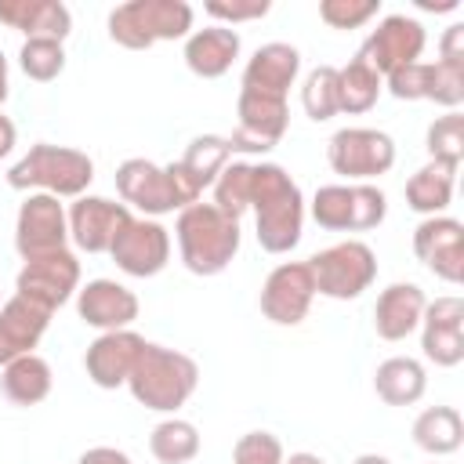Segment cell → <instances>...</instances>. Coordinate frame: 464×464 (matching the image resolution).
<instances>
[{
	"instance_id": "47",
	"label": "cell",
	"mask_w": 464,
	"mask_h": 464,
	"mask_svg": "<svg viewBox=\"0 0 464 464\" xmlns=\"http://www.w3.org/2000/svg\"><path fill=\"white\" fill-rule=\"evenodd\" d=\"M0 304H4V301H0Z\"/></svg>"
},
{
	"instance_id": "2",
	"label": "cell",
	"mask_w": 464,
	"mask_h": 464,
	"mask_svg": "<svg viewBox=\"0 0 464 464\" xmlns=\"http://www.w3.org/2000/svg\"><path fill=\"white\" fill-rule=\"evenodd\" d=\"M178 250L192 276H218L239 254V221L214 203H192L178 210Z\"/></svg>"
},
{
	"instance_id": "13",
	"label": "cell",
	"mask_w": 464,
	"mask_h": 464,
	"mask_svg": "<svg viewBox=\"0 0 464 464\" xmlns=\"http://www.w3.org/2000/svg\"><path fill=\"white\" fill-rule=\"evenodd\" d=\"M76 290H80V261L72 250H54V254L33 257L22 265V272L14 279V294L44 304L47 312L62 308Z\"/></svg>"
},
{
	"instance_id": "40",
	"label": "cell",
	"mask_w": 464,
	"mask_h": 464,
	"mask_svg": "<svg viewBox=\"0 0 464 464\" xmlns=\"http://www.w3.org/2000/svg\"><path fill=\"white\" fill-rule=\"evenodd\" d=\"M268 0H250V4H218V0H210L203 11L210 14V18H221V22H228V29L236 25V22H250V18H265L268 14Z\"/></svg>"
},
{
	"instance_id": "42",
	"label": "cell",
	"mask_w": 464,
	"mask_h": 464,
	"mask_svg": "<svg viewBox=\"0 0 464 464\" xmlns=\"http://www.w3.org/2000/svg\"><path fill=\"white\" fill-rule=\"evenodd\" d=\"M76 464H134V460L116 446H91V450L80 453Z\"/></svg>"
},
{
	"instance_id": "8",
	"label": "cell",
	"mask_w": 464,
	"mask_h": 464,
	"mask_svg": "<svg viewBox=\"0 0 464 464\" xmlns=\"http://www.w3.org/2000/svg\"><path fill=\"white\" fill-rule=\"evenodd\" d=\"M308 268L315 279V294L334 297V301H352L373 286L377 254L362 239H344V243H334V246L312 254Z\"/></svg>"
},
{
	"instance_id": "3",
	"label": "cell",
	"mask_w": 464,
	"mask_h": 464,
	"mask_svg": "<svg viewBox=\"0 0 464 464\" xmlns=\"http://www.w3.org/2000/svg\"><path fill=\"white\" fill-rule=\"evenodd\" d=\"M196 384H199L196 359H188L185 352L163 348V344H145L127 377L130 395L145 410H156V413H174L178 406H185Z\"/></svg>"
},
{
	"instance_id": "34",
	"label": "cell",
	"mask_w": 464,
	"mask_h": 464,
	"mask_svg": "<svg viewBox=\"0 0 464 464\" xmlns=\"http://www.w3.org/2000/svg\"><path fill=\"white\" fill-rule=\"evenodd\" d=\"M301 109L308 120L326 123L341 112V91H337V69L334 65H315L304 83H301Z\"/></svg>"
},
{
	"instance_id": "17",
	"label": "cell",
	"mask_w": 464,
	"mask_h": 464,
	"mask_svg": "<svg viewBox=\"0 0 464 464\" xmlns=\"http://www.w3.org/2000/svg\"><path fill=\"white\" fill-rule=\"evenodd\" d=\"M65 218H69V239L83 254H109L120 228L134 214L127 210V203H112L105 196H80Z\"/></svg>"
},
{
	"instance_id": "16",
	"label": "cell",
	"mask_w": 464,
	"mask_h": 464,
	"mask_svg": "<svg viewBox=\"0 0 464 464\" xmlns=\"http://www.w3.org/2000/svg\"><path fill=\"white\" fill-rule=\"evenodd\" d=\"M413 254L431 276L446 283H460L464 279V225L446 214L424 218L413 228Z\"/></svg>"
},
{
	"instance_id": "15",
	"label": "cell",
	"mask_w": 464,
	"mask_h": 464,
	"mask_svg": "<svg viewBox=\"0 0 464 464\" xmlns=\"http://www.w3.org/2000/svg\"><path fill=\"white\" fill-rule=\"evenodd\" d=\"M315 297V279L308 261H283L268 272L261 286V312L279 326H297Z\"/></svg>"
},
{
	"instance_id": "35",
	"label": "cell",
	"mask_w": 464,
	"mask_h": 464,
	"mask_svg": "<svg viewBox=\"0 0 464 464\" xmlns=\"http://www.w3.org/2000/svg\"><path fill=\"white\" fill-rule=\"evenodd\" d=\"M428 156L435 163H446V167H460L464 160V116L460 112H446L439 116L431 127H428Z\"/></svg>"
},
{
	"instance_id": "29",
	"label": "cell",
	"mask_w": 464,
	"mask_h": 464,
	"mask_svg": "<svg viewBox=\"0 0 464 464\" xmlns=\"http://www.w3.org/2000/svg\"><path fill=\"white\" fill-rule=\"evenodd\" d=\"M413 442L431 453V457H446L457 453L464 442V420L453 406H428L417 413L413 420Z\"/></svg>"
},
{
	"instance_id": "20",
	"label": "cell",
	"mask_w": 464,
	"mask_h": 464,
	"mask_svg": "<svg viewBox=\"0 0 464 464\" xmlns=\"http://www.w3.org/2000/svg\"><path fill=\"white\" fill-rule=\"evenodd\" d=\"M76 312L87 326L109 334V330H127L138 319V297L116 279H91L87 286L76 290Z\"/></svg>"
},
{
	"instance_id": "45",
	"label": "cell",
	"mask_w": 464,
	"mask_h": 464,
	"mask_svg": "<svg viewBox=\"0 0 464 464\" xmlns=\"http://www.w3.org/2000/svg\"><path fill=\"white\" fill-rule=\"evenodd\" d=\"M7 87H11V83H7V58H4V51H0V105L7 102Z\"/></svg>"
},
{
	"instance_id": "27",
	"label": "cell",
	"mask_w": 464,
	"mask_h": 464,
	"mask_svg": "<svg viewBox=\"0 0 464 464\" xmlns=\"http://www.w3.org/2000/svg\"><path fill=\"white\" fill-rule=\"evenodd\" d=\"M453 181H457V167H446V163H435L428 160L410 181H406V207L424 214V218H435L450 207L453 199Z\"/></svg>"
},
{
	"instance_id": "23",
	"label": "cell",
	"mask_w": 464,
	"mask_h": 464,
	"mask_svg": "<svg viewBox=\"0 0 464 464\" xmlns=\"http://www.w3.org/2000/svg\"><path fill=\"white\" fill-rule=\"evenodd\" d=\"M0 22L25 33V40H65L72 14L62 0H0Z\"/></svg>"
},
{
	"instance_id": "30",
	"label": "cell",
	"mask_w": 464,
	"mask_h": 464,
	"mask_svg": "<svg viewBox=\"0 0 464 464\" xmlns=\"http://www.w3.org/2000/svg\"><path fill=\"white\" fill-rule=\"evenodd\" d=\"M337 91H341V112H370L384 91V76L373 72L362 58H352L344 69H337Z\"/></svg>"
},
{
	"instance_id": "46",
	"label": "cell",
	"mask_w": 464,
	"mask_h": 464,
	"mask_svg": "<svg viewBox=\"0 0 464 464\" xmlns=\"http://www.w3.org/2000/svg\"><path fill=\"white\" fill-rule=\"evenodd\" d=\"M355 464H392V460L381 453H362V457H355Z\"/></svg>"
},
{
	"instance_id": "36",
	"label": "cell",
	"mask_w": 464,
	"mask_h": 464,
	"mask_svg": "<svg viewBox=\"0 0 464 464\" xmlns=\"http://www.w3.org/2000/svg\"><path fill=\"white\" fill-rule=\"evenodd\" d=\"M18 65L29 80L36 83H47L54 76H62L65 69V47L58 40H25L22 51H18Z\"/></svg>"
},
{
	"instance_id": "41",
	"label": "cell",
	"mask_w": 464,
	"mask_h": 464,
	"mask_svg": "<svg viewBox=\"0 0 464 464\" xmlns=\"http://www.w3.org/2000/svg\"><path fill=\"white\" fill-rule=\"evenodd\" d=\"M439 62H446V65H464V25H460V22L446 25V33H442V40H439Z\"/></svg>"
},
{
	"instance_id": "14",
	"label": "cell",
	"mask_w": 464,
	"mask_h": 464,
	"mask_svg": "<svg viewBox=\"0 0 464 464\" xmlns=\"http://www.w3.org/2000/svg\"><path fill=\"white\" fill-rule=\"evenodd\" d=\"M109 257L116 261L120 272H127V276H134V279H149V276L163 272L167 261H170V232H167L160 221L130 218V221L120 228V236H116V243H112Z\"/></svg>"
},
{
	"instance_id": "5",
	"label": "cell",
	"mask_w": 464,
	"mask_h": 464,
	"mask_svg": "<svg viewBox=\"0 0 464 464\" xmlns=\"http://www.w3.org/2000/svg\"><path fill=\"white\" fill-rule=\"evenodd\" d=\"M91 181H94V163L87 152L69 145H47V141L33 145L7 170V185L18 192L40 188L47 196H69V199H80Z\"/></svg>"
},
{
	"instance_id": "32",
	"label": "cell",
	"mask_w": 464,
	"mask_h": 464,
	"mask_svg": "<svg viewBox=\"0 0 464 464\" xmlns=\"http://www.w3.org/2000/svg\"><path fill=\"white\" fill-rule=\"evenodd\" d=\"M149 450L160 464H188L199 453V431L192 420L181 417H167L152 428L149 435Z\"/></svg>"
},
{
	"instance_id": "24",
	"label": "cell",
	"mask_w": 464,
	"mask_h": 464,
	"mask_svg": "<svg viewBox=\"0 0 464 464\" xmlns=\"http://www.w3.org/2000/svg\"><path fill=\"white\" fill-rule=\"evenodd\" d=\"M424 290L417 283H392L381 290L377 304H373V330L384 341H402L420 326L424 315Z\"/></svg>"
},
{
	"instance_id": "19",
	"label": "cell",
	"mask_w": 464,
	"mask_h": 464,
	"mask_svg": "<svg viewBox=\"0 0 464 464\" xmlns=\"http://www.w3.org/2000/svg\"><path fill=\"white\" fill-rule=\"evenodd\" d=\"M149 341L134 330H109V334H98L91 344H87V355H83V370L87 377L98 384V388H120L127 384L141 348Z\"/></svg>"
},
{
	"instance_id": "6",
	"label": "cell",
	"mask_w": 464,
	"mask_h": 464,
	"mask_svg": "<svg viewBox=\"0 0 464 464\" xmlns=\"http://www.w3.org/2000/svg\"><path fill=\"white\" fill-rule=\"evenodd\" d=\"M192 7L185 0H130L112 7L109 36L127 51H149L163 40H181L192 33Z\"/></svg>"
},
{
	"instance_id": "10",
	"label": "cell",
	"mask_w": 464,
	"mask_h": 464,
	"mask_svg": "<svg viewBox=\"0 0 464 464\" xmlns=\"http://www.w3.org/2000/svg\"><path fill=\"white\" fill-rule=\"evenodd\" d=\"M236 130L228 138L232 152L254 156V152H268L283 141L286 123H290V109L286 98L276 94H261V91H246L239 87V102H236Z\"/></svg>"
},
{
	"instance_id": "21",
	"label": "cell",
	"mask_w": 464,
	"mask_h": 464,
	"mask_svg": "<svg viewBox=\"0 0 464 464\" xmlns=\"http://www.w3.org/2000/svg\"><path fill=\"white\" fill-rule=\"evenodd\" d=\"M51 315L54 312H47L44 304H36V301H29L22 294L4 301L0 304V366H7L18 355H29L40 344Z\"/></svg>"
},
{
	"instance_id": "44",
	"label": "cell",
	"mask_w": 464,
	"mask_h": 464,
	"mask_svg": "<svg viewBox=\"0 0 464 464\" xmlns=\"http://www.w3.org/2000/svg\"><path fill=\"white\" fill-rule=\"evenodd\" d=\"M283 464H326L323 457H315V453H290V457H283Z\"/></svg>"
},
{
	"instance_id": "33",
	"label": "cell",
	"mask_w": 464,
	"mask_h": 464,
	"mask_svg": "<svg viewBox=\"0 0 464 464\" xmlns=\"http://www.w3.org/2000/svg\"><path fill=\"white\" fill-rule=\"evenodd\" d=\"M214 207L228 218H243L250 210V196H254V163L246 160H236V163H225V170L214 178Z\"/></svg>"
},
{
	"instance_id": "28",
	"label": "cell",
	"mask_w": 464,
	"mask_h": 464,
	"mask_svg": "<svg viewBox=\"0 0 464 464\" xmlns=\"http://www.w3.org/2000/svg\"><path fill=\"white\" fill-rule=\"evenodd\" d=\"M0 384H4V395L14 406H36V402H44L51 395V366L36 352L18 355V359H11L4 366Z\"/></svg>"
},
{
	"instance_id": "22",
	"label": "cell",
	"mask_w": 464,
	"mask_h": 464,
	"mask_svg": "<svg viewBox=\"0 0 464 464\" xmlns=\"http://www.w3.org/2000/svg\"><path fill=\"white\" fill-rule=\"evenodd\" d=\"M297 72H301V51L294 44L272 40V44H261L246 58V65H243V87L246 91L286 98V91L294 87Z\"/></svg>"
},
{
	"instance_id": "26",
	"label": "cell",
	"mask_w": 464,
	"mask_h": 464,
	"mask_svg": "<svg viewBox=\"0 0 464 464\" xmlns=\"http://www.w3.org/2000/svg\"><path fill=\"white\" fill-rule=\"evenodd\" d=\"M428 388V373L410 355H392L373 370V392L388 406H413Z\"/></svg>"
},
{
	"instance_id": "4",
	"label": "cell",
	"mask_w": 464,
	"mask_h": 464,
	"mask_svg": "<svg viewBox=\"0 0 464 464\" xmlns=\"http://www.w3.org/2000/svg\"><path fill=\"white\" fill-rule=\"evenodd\" d=\"M116 192L123 196V203H130L145 214L185 210V207L199 203V196H203L178 160H170L167 167H156L152 160H141V156L123 160L116 167Z\"/></svg>"
},
{
	"instance_id": "1",
	"label": "cell",
	"mask_w": 464,
	"mask_h": 464,
	"mask_svg": "<svg viewBox=\"0 0 464 464\" xmlns=\"http://www.w3.org/2000/svg\"><path fill=\"white\" fill-rule=\"evenodd\" d=\"M250 210L257 221V243L268 254H290L301 243L304 196L279 163H254Z\"/></svg>"
},
{
	"instance_id": "31",
	"label": "cell",
	"mask_w": 464,
	"mask_h": 464,
	"mask_svg": "<svg viewBox=\"0 0 464 464\" xmlns=\"http://www.w3.org/2000/svg\"><path fill=\"white\" fill-rule=\"evenodd\" d=\"M232 149H228V138H218V134H196L185 149V156L178 160L185 167V174L192 178V185L203 192L214 185V178L225 170Z\"/></svg>"
},
{
	"instance_id": "18",
	"label": "cell",
	"mask_w": 464,
	"mask_h": 464,
	"mask_svg": "<svg viewBox=\"0 0 464 464\" xmlns=\"http://www.w3.org/2000/svg\"><path fill=\"white\" fill-rule=\"evenodd\" d=\"M420 352L435 366L464 362V301L460 297H435L424 304L420 315Z\"/></svg>"
},
{
	"instance_id": "25",
	"label": "cell",
	"mask_w": 464,
	"mask_h": 464,
	"mask_svg": "<svg viewBox=\"0 0 464 464\" xmlns=\"http://www.w3.org/2000/svg\"><path fill=\"white\" fill-rule=\"evenodd\" d=\"M236 58H239V33L228 25H207L185 36V65L203 80L225 76Z\"/></svg>"
},
{
	"instance_id": "12",
	"label": "cell",
	"mask_w": 464,
	"mask_h": 464,
	"mask_svg": "<svg viewBox=\"0 0 464 464\" xmlns=\"http://www.w3.org/2000/svg\"><path fill=\"white\" fill-rule=\"evenodd\" d=\"M65 243H69V218L58 196H47V192L25 196L14 221V250L22 254V261L65 250Z\"/></svg>"
},
{
	"instance_id": "43",
	"label": "cell",
	"mask_w": 464,
	"mask_h": 464,
	"mask_svg": "<svg viewBox=\"0 0 464 464\" xmlns=\"http://www.w3.org/2000/svg\"><path fill=\"white\" fill-rule=\"evenodd\" d=\"M14 138H18V130H14V123L7 120V116H0V160L14 149Z\"/></svg>"
},
{
	"instance_id": "11",
	"label": "cell",
	"mask_w": 464,
	"mask_h": 464,
	"mask_svg": "<svg viewBox=\"0 0 464 464\" xmlns=\"http://www.w3.org/2000/svg\"><path fill=\"white\" fill-rule=\"evenodd\" d=\"M424 44H428V33H424V25L417 18H410V14H384L377 22V29L366 36V44L359 47L355 58H362L373 72L388 76L395 69H406V65L420 62Z\"/></svg>"
},
{
	"instance_id": "9",
	"label": "cell",
	"mask_w": 464,
	"mask_h": 464,
	"mask_svg": "<svg viewBox=\"0 0 464 464\" xmlns=\"http://www.w3.org/2000/svg\"><path fill=\"white\" fill-rule=\"evenodd\" d=\"M326 163L348 181H370L395 167V141L373 127H341L326 141Z\"/></svg>"
},
{
	"instance_id": "39",
	"label": "cell",
	"mask_w": 464,
	"mask_h": 464,
	"mask_svg": "<svg viewBox=\"0 0 464 464\" xmlns=\"http://www.w3.org/2000/svg\"><path fill=\"white\" fill-rule=\"evenodd\" d=\"M232 464H283V442L272 431H246L232 446Z\"/></svg>"
},
{
	"instance_id": "37",
	"label": "cell",
	"mask_w": 464,
	"mask_h": 464,
	"mask_svg": "<svg viewBox=\"0 0 464 464\" xmlns=\"http://www.w3.org/2000/svg\"><path fill=\"white\" fill-rule=\"evenodd\" d=\"M384 87L399 102H435V62H413L384 76Z\"/></svg>"
},
{
	"instance_id": "7",
	"label": "cell",
	"mask_w": 464,
	"mask_h": 464,
	"mask_svg": "<svg viewBox=\"0 0 464 464\" xmlns=\"http://www.w3.org/2000/svg\"><path fill=\"white\" fill-rule=\"evenodd\" d=\"M388 199L370 181L323 185L312 196V218L326 232H370L384 221Z\"/></svg>"
},
{
	"instance_id": "38",
	"label": "cell",
	"mask_w": 464,
	"mask_h": 464,
	"mask_svg": "<svg viewBox=\"0 0 464 464\" xmlns=\"http://www.w3.org/2000/svg\"><path fill=\"white\" fill-rule=\"evenodd\" d=\"M381 0H323L319 4V18L330 29H359L370 18H377Z\"/></svg>"
}]
</instances>
